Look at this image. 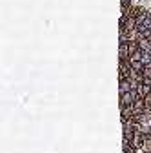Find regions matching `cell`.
Instances as JSON below:
<instances>
[{
  "label": "cell",
  "instance_id": "277c9868",
  "mask_svg": "<svg viewBox=\"0 0 151 153\" xmlns=\"http://www.w3.org/2000/svg\"><path fill=\"white\" fill-rule=\"evenodd\" d=\"M118 60H129L127 44H118Z\"/></svg>",
  "mask_w": 151,
  "mask_h": 153
},
{
  "label": "cell",
  "instance_id": "3957f363",
  "mask_svg": "<svg viewBox=\"0 0 151 153\" xmlns=\"http://www.w3.org/2000/svg\"><path fill=\"white\" fill-rule=\"evenodd\" d=\"M133 89L131 86V80L129 79H124V80H118V95H124V93H129Z\"/></svg>",
  "mask_w": 151,
  "mask_h": 153
},
{
  "label": "cell",
  "instance_id": "5b68a950",
  "mask_svg": "<svg viewBox=\"0 0 151 153\" xmlns=\"http://www.w3.org/2000/svg\"><path fill=\"white\" fill-rule=\"evenodd\" d=\"M137 91H138V95H140L142 99H146L147 95L151 93V84H147V82H142V84L137 88Z\"/></svg>",
  "mask_w": 151,
  "mask_h": 153
},
{
  "label": "cell",
  "instance_id": "8992f818",
  "mask_svg": "<svg viewBox=\"0 0 151 153\" xmlns=\"http://www.w3.org/2000/svg\"><path fill=\"white\" fill-rule=\"evenodd\" d=\"M142 55H144V51H142V49H138L137 53H133V55L129 56V60H142Z\"/></svg>",
  "mask_w": 151,
  "mask_h": 153
},
{
  "label": "cell",
  "instance_id": "7a4b0ae2",
  "mask_svg": "<svg viewBox=\"0 0 151 153\" xmlns=\"http://www.w3.org/2000/svg\"><path fill=\"white\" fill-rule=\"evenodd\" d=\"M146 111H147L146 100H144V99H137L135 104H133V113H135V115H140V113H146Z\"/></svg>",
  "mask_w": 151,
  "mask_h": 153
},
{
  "label": "cell",
  "instance_id": "6da1fadb",
  "mask_svg": "<svg viewBox=\"0 0 151 153\" xmlns=\"http://www.w3.org/2000/svg\"><path fill=\"white\" fill-rule=\"evenodd\" d=\"M137 99H142L140 95H138V91H137V89H131L129 93L120 95V108H124V106H133Z\"/></svg>",
  "mask_w": 151,
  "mask_h": 153
}]
</instances>
